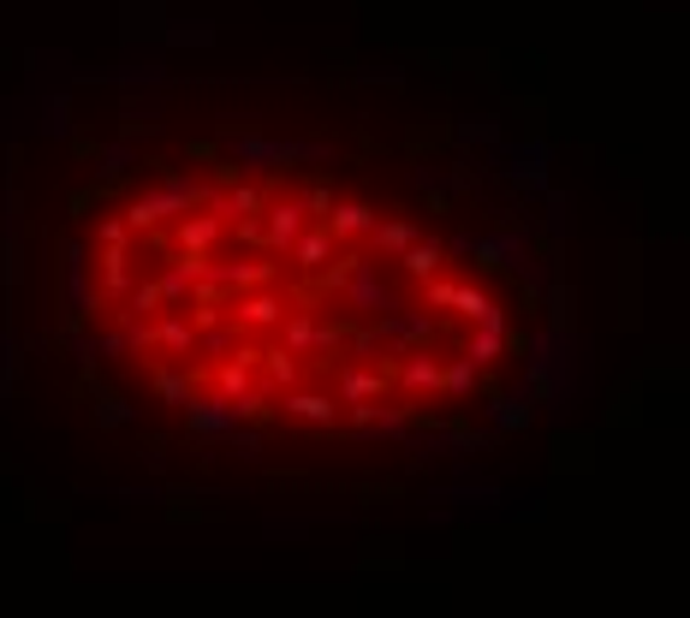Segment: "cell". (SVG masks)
Segmentation results:
<instances>
[{
  "instance_id": "cell-8",
  "label": "cell",
  "mask_w": 690,
  "mask_h": 618,
  "mask_svg": "<svg viewBox=\"0 0 690 618\" xmlns=\"http://www.w3.org/2000/svg\"><path fill=\"white\" fill-rule=\"evenodd\" d=\"M501 351H506V316L477 321V333H471V345H464V357H471L477 369H494V363H501Z\"/></svg>"
},
{
  "instance_id": "cell-17",
  "label": "cell",
  "mask_w": 690,
  "mask_h": 618,
  "mask_svg": "<svg viewBox=\"0 0 690 618\" xmlns=\"http://www.w3.org/2000/svg\"><path fill=\"white\" fill-rule=\"evenodd\" d=\"M48 131H66V101H61V96L48 101Z\"/></svg>"
},
{
  "instance_id": "cell-11",
  "label": "cell",
  "mask_w": 690,
  "mask_h": 618,
  "mask_svg": "<svg viewBox=\"0 0 690 618\" xmlns=\"http://www.w3.org/2000/svg\"><path fill=\"white\" fill-rule=\"evenodd\" d=\"M155 393L167 405H185L190 399V375L179 369V363H155Z\"/></svg>"
},
{
  "instance_id": "cell-12",
  "label": "cell",
  "mask_w": 690,
  "mask_h": 618,
  "mask_svg": "<svg viewBox=\"0 0 690 618\" xmlns=\"http://www.w3.org/2000/svg\"><path fill=\"white\" fill-rule=\"evenodd\" d=\"M220 446H227V452H239L244 464H256V459H262V429H251V422H232Z\"/></svg>"
},
{
  "instance_id": "cell-13",
  "label": "cell",
  "mask_w": 690,
  "mask_h": 618,
  "mask_svg": "<svg viewBox=\"0 0 690 618\" xmlns=\"http://www.w3.org/2000/svg\"><path fill=\"white\" fill-rule=\"evenodd\" d=\"M262 369H269V380H274L281 393H292V387H298V357H286L281 345H274V351H262Z\"/></svg>"
},
{
  "instance_id": "cell-2",
  "label": "cell",
  "mask_w": 690,
  "mask_h": 618,
  "mask_svg": "<svg viewBox=\"0 0 690 618\" xmlns=\"http://www.w3.org/2000/svg\"><path fill=\"white\" fill-rule=\"evenodd\" d=\"M393 387H399L405 399H435L440 393V357H429V345L399 351V357H393Z\"/></svg>"
},
{
  "instance_id": "cell-9",
  "label": "cell",
  "mask_w": 690,
  "mask_h": 618,
  "mask_svg": "<svg viewBox=\"0 0 690 618\" xmlns=\"http://www.w3.org/2000/svg\"><path fill=\"white\" fill-rule=\"evenodd\" d=\"M477 375H482V369L459 351L452 363H440V393H452V399H471V393H477Z\"/></svg>"
},
{
  "instance_id": "cell-6",
  "label": "cell",
  "mask_w": 690,
  "mask_h": 618,
  "mask_svg": "<svg viewBox=\"0 0 690 618\" xmlns=\"http://www.w3.org/2000/svg\"><path fill=\"white\" fill-rule=\"evenodd\" d=\"M286 417H292V422H310V429H333V422H340V405H333V393L292 387V393H286Z\"/></svg>"
},
{
  "instance_id": "cell-15",
  "label": "cell",
  "mask_w": 690,
  "mask_h": 618,
  "mask_svg": "<svg viewBox=\"0 0 690 618\" xmlns=\"http://www.w3.org/2000/svg\"><path fill=\"white\" fill-rule=\"evenodd\" d=\"M452 298H459V279H435V286H429V304H423V309H452Z\"/></svg>"
},
{
  "instance_id": "cell-3",
  "label": "cell",
  "mask_w": 690,
  "mask_h": 618,
  "mask_svg": "<svg viewBox=\"0 0 690 618\" xmlns=\"http://www.w3.org/2000/svg\"><path fill=\"white\" fill-rule=\"evenodd\" d=\"M482 417H489V434H524L536 422V393L518 380L512 393H494V399L482 405Z\"/></svg>"
},
{
  "instance_id": "cell-5",
  "label": "cell",
  "mask_w": 690,
  "mask_h": 618,
  "mask_svg": "<svg viewBox=\"0 0 690 618\" xmlns=\"http://www.w3.org/2000/svg\"><path fill=\"white\" fill-rule=\"evenodd\" d=\"M429 499H452V506H464V511H501L506 488H501V482H477V476H459V482H452V488H435Z\"/></svg>"
},
{
  "instance_id": "cell-4",
  "label": "cell",
  "mask_w": 690,
  "mask_h": 618,
  "mask_svg": "<svg viewBox=\"0 0 690 618\" xmlns=\"http://www.w3.org/2000/svg\"><path fill=\"white\" fill-rule=\"evenodd\" d=\"M387 393H393V369H363V363H340V405L387 399Z\"/></svg>"
},
{
  "instance_id": "cell-16",
  "label": "cell",
  "mask_w": 690,
  "mask_h": 618,
  "mask_svg": "<svg viewBox=\"0 0 690 618\" xmlns=\"http://www.w3.org/2000/svg\"><path fill=\"white\" fill-rule=\"evenodd\" d=\"M120 499H143V506H161V488H120Z\"/></svg>"
},
{
  "instance_id": "cell-1",
  "label": "cell",
  "mask_w": 690,
  "mask_h": 618,
  "mask_svg": "<svg viewBox=\"0 0 690 618\" xmlns=\"http://www.w3.org/2000/svg\"><path fill=\"white\" fill-rule=\"evenodd\" d=\"M179 410H185V429H190V440H202V446H220V440H227V429L239 422V405H232V399H220V393H190V399H185Z\"/></svg>"
},
{
  "instance_id": "cell-7",
  "label": "cell",
  "mask_w": 690,
  "mask_h": 618,
  "mask_svg": "<svg viewBox=\"0 0 690 618\" xmlns=\"http://www.w3.org/2000/svg\"><path fill=\"white\" fill-rule=\"evenodd\" d=\"M316 328H321V321H316V309H286V316H281V328H274V333H281V351H286V357H310Z\"/></svg>"
},
{
  "instance_id": "cell-14",
  "label": "cell",
  "mask_w": 690,
  "mask_h": 618,
  "mask_svg": "<svg viewBox=\"0 0 690 618\" xmlns=\"http://www.w3.org/2000/svg\"><path fill=\"white\" fill-rule=\"evenodd\" d=\"M215 387H220V399H244V393H251V369H244V363H220Z\"/></svg>"
},
{
  "instance_id": "cell-10",
  "label": "cell",
  "mask_w": 690,
  "mask_h": 618,
  "mask_svg": "<svg viewBox=\"0 0 690 618\" xmlns=\"http://www.w3.org/2000/svg\"><path fill=\"white\" fill-rule=\"evenodd\" d=\"M125 422H138V405L120 393H96V429H125Z\"/></svg>"
}]
</instances>
